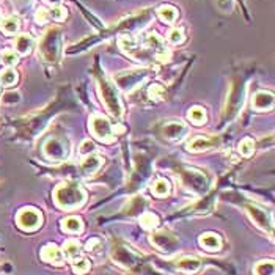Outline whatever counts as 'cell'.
Wrapping results in <instances>:
<instances>
[{
	"mask_svg": "<svg viewBox=\"0 0 275 275\" xmlns=\"http://www.w3.org/2000/svg\"><path fill=\"white\" fill-rule=\"evenodd\" d=\"M54 200L58 208L69 211V209H76V208L82 206L87 200V193L76 183H65L55 189Z\"/></svg>",
	"mask_w": 275,
	"mask_h": 275,
	"instance_id": "6da1fadb",
	"label": "cell"
},
{
	"mask_svg": "<svg viewBox=\"0 0 275 275\" xmlns=\"http://www.w3.org/2000/svg\"><path fill=\"white\" fill-rule=\"evenodd\" d=\"M62 52V36L58 29H49L41 40V54L47 63H57Z\"/></svg>",
	"mask_w": 275,
	"mask_h": 275,
	"instance_id": "7a4b0ae2",
	"label": "cell"
},
{
	"mask_svg": "<svg viewBox=\"0 0 275 275\" xmlns=\"http://www.w3.org/2000/svg\"><path fill=\"white\" fill-rule=\"evenodd\" d=\"M99 90H101V96L104 99L106 107L110 112V115L115 116V118H120L123 115V106H121V101H120V96H118L115 85L103 76L101 79H99Z\"/></svg>",
	"mask_w": 275,
	"mask_h": 275,
	"instance_id": "3957f363",
	"label": "cell"
},
{
	"mask_svg": "<svg viewBox=\"0 0 275 275\" xmlns=\"http://www.w3.org/2000/svg\"><path fill=\"white\" fill-rule=\"evenodd\" d=\"M149 74H151V69H148V68L124 71V72H120L115 77V84L118 85V88H123L126 91H132L134 88H137L139 85H142L148 79Z\"/></svg>",
	"mask_w": 275,
	"mask_h": 275,
	"instance_id": "277c9868",
	"label": "cell"
},
{
	"mask_svg": "<svg viewBox=\"0 0 275 275\" xmlns=\"http://www.w3.org/2000/svg\"><path fill=\"white\" fill-rule=\"evenodd\" d=\"M181 178H183L184 186L189 190H192L193 193H198V195L205 193L208 190V187H209V181L206 178V174L202 173V171H198V170H193V168L183 171Z\"/></svg>",
	"mask_w": 275,
	"mask_h": 275,
	"instance_id": "5b68a950",
	"label": "cell"
},
{
	"mask_svg": "<svg viewBox=\"0 0 275 275\" xmlns=\"http://www.w3.org/2000/svg\"><path fill=\"white\" fill-rule=\"evenodd\" d=\"M90 128H91L93 135L101 142L112 143L115 140L113 128L110 126L109 120L103 115H93L91 120H90Z\"/></svg>",
	"mask_w": 275,
	"mask_h": 275,
	"instance_id": "8992f818",
	"label": "cell"
},
{
	"mask_svg": "<svg viewBox=\"0 0 275 275\" xmlns=\"http://www.w3.org/2000/svg\"><path fill=\"white\" fill-rule=\"evenodd\" d=\"M44 154L55 162H63L69 156V143L63 139H49L43 146Z\"/></svg>",
	"mask_w": 275,
	"mask_h": 275,
	"instance_id": "52a82bcc",
	"label": "cell"
},
{
	"mask_svg": "<svg viewBox=\"0 0 275 275\" xmlns=\"http://www.w3.org/2000/svg\"><path fill=\"white\" fill-rule=\"evenodd\" d=\"M16 222L19 225V228H22L24 231H35L41 227L43 215L35 208H24L19 211Z\"/></svg>",
	"mask_w": 275,
	"mask_h": 275,
	"instance_id": "ba28073f",
	"label": "cell"
},
{
	"mask_svg": "<svg viewBox=\"0 0 275 275\" xmlns=\"http://www.w3.org/2000/svg\"><path fill=\"white\" fill-rule=\"evenodd\" d=\"M151 244L161 250L162 253H173V252H176L178 247H180V241L178 238L174 236L173 233L170 231H158L151 236Z\"/></svg>",
	"mask_w": 275,
	"mask_h": 275,
	"instance_id": "9c48e42d",
	"label": "cell"
},
{
	"mask_svg": "<svg viewBox=\"0 0 275 275\" xmlns=\"http://www.w3.org/2000/svg\"><path fill=\"white\" fill-rule=\"evenodd\" d=\"M247 211H248V215L252 217V220L258 225L261 230L272 233V230H273V220H272L270 214H267L264 209H261V208H258L255 205H248Z\"/></svg>",
	"mask_w": 275,
	"mask_h": 275,
	"instance_id": "30bf717a",
	"label": "cell"
},
{
	"mask_svg": "<svg viewBox=\"0 0 275 275\" xmlns=\"http://www.w3.org/2000/svg\"><path fill=\"white\" fill-rule=\"evenodd\" d=\"M41 258L43 261L46 263H51L54 266H62L63 261H65V257H63V252L55 245V244H47L43 247L41 250Z\"/></svg>",
	"mask_w": 275,
	"mask_h": 275,
	"instance_id": "8fae6325",
	"label": "cell"
},
{
	"mask_svg": "<svg viewBox=\"0 0 275 275\" xmlns=\"http://www.w3.org/2000/svg\"><path fill=\"white\" fill-rule=\"evenodd\" d=\"M219 145V139L217 137H193L189 143H187V148L189 151L192 153H198V151H206V149H211V148H215Z\"/></svg>",
	"mask_w": 275,
	"mask_h": 275,
	"instance_id": "7c38bea8",
	"label": "cell"
},
{
	"mask_svg": "<svg viewBox=\"0 0 275 275\" xmlns=\"http://www.w3.org/2000/svg\"><path fill=\"white\" fill-rule=\"evenodd\" d=\"M162 132H164L165 139H168V140H181L187 134V128L180 121H171V123L165 124Z\"/></svg>",
	"mask_w": 275,
	"mask_h": 275,
	"instance_id": "4fadbf2b",
	"label": "cell"
},
{
	"mask_svg": "<svg viewBox=\"0 0 275 275\" xmlns=\"http://www.w3.org/2000/svg\"><path fill=\"white\" fill-rule=\"evenodd\" d=\"M252 104L255 110H269L273 106V94L270 91H258Z\"/></svg>",
	"mask_w": 275,
	"mask_h": 275,
	"instance_id": "5bb4252c",
	"label": "cell"
},
{
	"mask_svg": "<svg viewBox=\"0 0 275 275\" xmlns=\"http://www.w3.org/2000/svg\"><path fill=\"white\" fill-rule=\"evenodd\" d=\"M35 43H33V38L27 33H22L16 38L14 41V47H16V52L17 55H27L32 52Z\"/></svg>",
	"mask_w": 275,
	"mask_h": 275,
	"instance_id": "9a60e30c",
	"label": "cell"
},
{
	"mask_svg": "<svg viewBox=\"0 0 275 275\" xmlns=\"http://www.w3.org/2000/svg\"><path fill=\"white\" fill-rule=\"evenodd\" d=\"M174 266H176V269L181 270V272L195 273L200 267H202V263H200L193 257H184V258H181V260H178L176 263H174Z\"/></svg>",
	"mask_w": 275,
	"mask_h": 275,
	"instance_id": "2e32d148",
	"label": "cell"
},
{
	"mask_svg": "<svg viewBox=\"0 0 275 275\" xmlns=\"http://www.w3.org/2000/svg\"><path fill=\"white\" fill-rule=\"evenodd\" d=\"M101 162H103L101 158H97V156H94V154H88V156L82 161L81 170H82L84 174L90 176V174H93V173H96V171L99 170V167H101Z\"/></svg>",
	"mask_w": 275,
	"mask_h": 275,
	"instance_id": "e0dca14e",
	"label": "cell"
},
{
	"mask_svg": "<svg viewBox=\"0 0 275 275\" xmlns=\"http://www.w3.org/2000/svg\"><path fill=\"white\" fill-rule=\"evenodd\" d=\"M200 244H202L206 250L209 252H217L222 247V239L215 234V233H205L202 238H200Z\"/></svg>",
	"mask_w": 275,
	"mask_h": 275,
	"instance_id": "ac0fdd59",
	"label": "cell"
},
{
	"mask_svg": "<svg viewBox=\"0 0 275 275\" xmlns=\"http://www.w3.org/2000/svg\"><path fill=\"white\" fill-rule=\"evenodd\" d=\"M63 257H66L71 261L79 258L81 257V244H79V241H76V239L66 241L65 245H63Z\"/></svg>",
	"mask_w": 275,
	"mask_h": 275,
	"instance_id": "d6986e66",
	"label": "cell"
},
{
	"mask_svg": "<svg viewBox=\"0 0 275 275\" xmlns=\"http://www.w3.org/2000/svg\"><path fill=\"white\" fill-rule=\"evenodd\" d=\"M158 14H159V17H161L164 22L171 24V22L176 21V17H178V10L174 8V7H171V5H162V7L158 10Z\"/></svg>",
	"mask_w": 275,
	"mask_h": 275,
	"instance_id": "ffe728a7",
	"label": "cell"
},
{
	"mask_svg": "<svg viewBox=\"0 0 275 275\" xmlns=\"http://www.w3.org/2000/svg\"><path fill=\"white\" fill-rule=\"evenodd\" d=\"M84 228V223L79 217H68L63 220V230L68 233H81Z\"/></svg>",
	"mask_w": 275,
	"mask_h": 275,
	"instance_id": "44dd1931",
	"label": "cell"
},
{
	"mask_svg": "<svg viewBox=\"0 0 275 275\" xmlns=\"http://www.w3.org/2000/svg\"><path fill=\"white\" fill-rule=\"evenodd\" d=\"M0 27H2L4 33L14 35L19 30V19L16 16H10V17H7V19H4L2 22H0Z\"/></svg>",
	"mask_w": 275,
	"mask_h": 275,
	"instance_id": "7402d4cb",
	"label": "cell"
},
{
	"mask_svg": "<svg viewBox=\"0 0 275 275\" xmlns=\"http://www.w3.org/2000/svg\"><path fill=\"white\" fill-rule=\"evenodd\" d=\"M140 223L146 230H156L159 227V217L151 212H145L140 215Z\"/></svg>",
	"mask_w": 275,
	"mask_h": 275,
	"instance_id": "603a6c76",
	"label": "cell"
},
{
	"mask_svg": "<svg viewBox=\"0 0 275 275\" xmlns=\"http://www.w3.org/2000/svg\"><path fill=\"white\" fill-rule=\"evenodd\" d=\"M151 190H153V193H154L156 197H165V195H168V192H170V183H168L165 178H159V180L154 181Z\"/></svg>",
	"mask_w": 275,
	"mask_h": 275,
	"instance_id": "cb8c5ba5",
	"label": "cell"
},
{
	"mask_svg": "<svg viewBox=\"0 0 275 275\" xmlns=\"http://www.w3.org/2000/svg\"><path fill=\"white\" fill-rule=\"evenodd\" d=\"M189 120L193 124H203L206 121V112H205V109L198 107V106L192 107L190 112H189Z\"/></svg>",
	"mask_w": 275,
	"mask_h": 275,
	"instance_id": "d4e9b609",
	"label": "cell"
},
{
	"mask_svg": "<svg viewBox=\"0 0 275 275\" xmlns=\"http://www.w3.org/2000/svg\"><path fill=\"white\" fill-rule=\"evenodd\" d=\"M0 82L5 87H11L17 82V72L11 68H7L2 74H0Z\"/></svg>",
	"mask_w": 275,
	"mask_h": 275,
	"instance_id": "484cf974",
	"label": "cell"
},
{
	"mask_svg": "<svg viewBox=\"0 0 275 275\" xmlns=\"http://www.w3.org/2000/svg\"><path fill=\"white\" fill-rule=\"evenodd\" d=\"M273 261H261L255 266V275H273Z\"/></svg>",
	"mask_w": 275,
	"mask_h": 275,
	"instance_id": "4316f807",
	"label": "cell"
},
{
	"mask_svg": "<svg viewBox=\"0 0 275 275\" xmlns=\"http://www.w3.org/2000/svg\"><path fill=\"white\" fill-rule=\"evenodd\" d=\"M253 151H255V143H253L252 139H244V140L239 143V153H241L242 156L248 158V156L253 154Z\"/></svg>",
	"mask_w": 275,
	"mask_h": 275,
	"instance_id": "83f0119b",
	"label": "cell"
},
{
	"mask_svg": "<svg viewBox=\"0 0 275 275\" xmlns=\"http://www.w3.org/2000/svg\"><path fill=\"white\" fill-rule=\"evenodd\" d=\"M148 94H149V97L153 99V101H162V99L165 97V88L158 85V84H153L151 87L148 88Z\"/></svg>",
	"mask_w": 275,
	"mask_h": 275,
	"instance_id": "f1b7e54d",
	"label": "cell"
},
{
	"mask_svg": "<svg viewBox=\"0 0 275 275\" xmlns=\"http://www.w3.org/2000/svg\"><path fill=\"white\" fill-rule=\"evenodd\" d=\"M90 269V261L85 260V258H76L72 260V270L76 273H85L87 270Z\"/></svg>",
	"mask_w": 275,
	"mask_h": 275,
	"instance_id": "f546056e",
	"label": "cell"
},
{
	"mask_svg": "<svg viewBox=\"0 0 275 275\" xmlns=\"http://www.w3.org/2000/svg\"><path fill=\"white\" fill-rule=\"evenodd\" d=\"M19 60V55L17 52L14 51H10V49H5V51L2 52V62L10 68V66H14Z\"/></svg>",
	"mask_w": 275,
	"mask_h": 275,
	"instance_id": "4dcf8cb0",
	"label": "cell"
},
{
	"mask_svg": "<svg viewBox=\"0 0 275 275\" xmlns=\"http://www.w3.org/2000/svg\"><path fill=\"white\" fill-rule=\"evenodd\" d=\"M120 47L126 54H132L135 51V41L131 36H121L120 40Z\"/></svg>",
	"mask_w": 275,
	"mask_h": 275,
	"instance_id": "1f68e13d",
	"label": "cell"
},
{
	"mask_svg": "<svg viewBox=\"0 0 275 275\" xmlns=\"http://www.w3.org/2000/svg\"><path fill=\"white\" fill-rule=\"evenodd\" d=\"M168 40L170 43L173 44H181L184 41V30L183 29H178V27H174L168 32Z\"/></svg>",
	"mask_w": 275,
	"mask_h": 275,
	"instance_id": "d6a6232c",
	"label": "cell"
},
{
	"mask_svg": "<svg viewBox=\"0 0 275 275\" xmlns=\"http://www.w3.org/2000/svg\"><path fill=\"white\" fill-rule=\"evenodd\" d=\"M49 16H51L52 19H55V21H65L66 16H68V11L63 7H54L51 10V13H49Z\"/></svg>",
	"mask_w": 275,
	"mask_h": 275,
	"instance_id": "836d02e7",
	"label": "cell"
},
{
	"mask_svg": "<svg viewBox=\"0 0 275 275\" xmlns=\"http://www.w3.org/2000/svg\"><path fill=\"white\" fill-rule=\"evenodd\" d=\"M94 149H96L94 143H93L90 139H87V140H84L82 145H81V154H93Z\"/></svg>",
	"mask_w": 275,
	"mask_h": 275,
	"instance_id": "e575fe53",
	"label": "cell"
},
{
	"mask_svg": "<svg viewBox=\"0 0 275 275\" xmlns=\"http://www.w3.org/2000/svg\"><path fill=\"white\" fill-rule=\"evenodd\" d=\"M35 19H36L38 24H46L49 19H51V16H49V11H47V10L40 8V10L36 11V14H35Z\"/></svg>",
	"mask_w": 275,
	"mask_h": 275,
	"instance_id": "d590c367",
	"label": "cell"
},
{
	"mask_svg": "<svg viewBox=\"0 0 275 275\" xmlns=\"http://www.w3.org/2000/svg\"><path fill=\"white\" fill-rule=\"evenodd\" d=\"M217 7L223 13H228L233 8V0H217Z\"/></svg>",
	"mask_w": 275,
	"mask_h": 275,
	"instance_id": "8d00e7d4",
	"label": "cell"
},
{
	"mask_svg": "<svg viewBox=\"0 0 275 275\" xmlns=\"http://www.w3.org/2000/svg\"><path fill=\"white\" fill-rule=\"evenodd\" d=\"M97 245H101V242H99V239H91V241H88V244H87V248L90 250V252H96V247Z\"/></svg>",
	"mask_w": 275,
	"mask_h": 275,
	"instance_id": "74e56055",
	"label": "cell"
},
{
	"mask_svg": "<svg viewBox=\"0 0 275 275\" xmlns=\"http://www.w3.org/2000/svg\"><path fill=\"white\" fill-rule=\"evenodd\" d=\"M10 99H14V103H17V101H19V94L14 93V91H11V93H8V94L4 96V101H5V103H10Z\"/></svg>",
	"mask_w": 275,
	"mask_h": 275,
	"instance_id": "f35d334b",
	"label": "cell"
},
{
	"mask_svg": "<svg viewBox=\"0 0 275 275\" xmlns=\"http://www.w3.org/2000/svg\"><path fill=\"white\" fill-rule=\"evenodd\" d=\"M124 132V128L121 126V124H118L116 128H113V134H123Z\"/></svg>",
	"mask_w": 275,
	"mask_h": 275,
	"instance_id": "ab89813d",
	"label": "cell"
},
{
	"mask_svg": "<svg viewBox=\"0 0 275 275\" xmlns=\"http://www.w3.org/2000/svg\"><path fill=\"white\" fill-rule=\"evenodd\" d=\"M44 2L51 4V5H54V7H58V5L62 4V0H44Z\"/></svg>",
	"mask_w": 275,
	"mask_h": 275,
	"instance_id": "60d3db41",
	"label": "cell"
},
{
	"mask_svg": "<svg viewBox=\"0 0 275 275\" xmlns=\"http://www.w3.org/2000/svg\"><path fill=\"white\" fill-rule=\"evenodd\" d=\"M0 90H2V82H0Z\"/></svg>",
	"mask_w": 275,
	"mask_h": 275,
	"instance_id": "b9f144b4",
	"label": "cell"
},
{
	"mask_svg": "<svg viewBox=\"0 0 275 275\" xmlns=\"http://www.w3.org/2000/svg\"><path fill=\"white\" fill-rule=\"evenodd\" d=\"M0 22H2V16H0Z\"/></svg>",
	"mask_w": 275,
	"mask_h": 275,
	"instance_id": "7bdbcfd3",
	"label": "cell"
}]
</instances>
